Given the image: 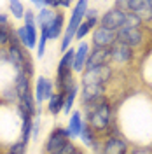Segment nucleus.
I'll use <instances>...</instances> for the list:
<instances>
[{
	"label": "nucleus",
	"instance_id": "obj_5",
	"mask_svg": "<svg viewBox=\"0 0 152 154\" xmlns=\"http://www.w3.org/2000/svg\"><path fill=\"white\" fill-rule=\"evenodd\" d=\"M107 86L103 84H82L79 89V103L81 107L95 105L107 100Z\"/></svg>",
	"mask_w": 152,
	"mask_h": 154
},
{
	"label": "nucleus",
	"instance_id": "obj_35",
	"mask_svg": "<svg viewBox=\"0 0 152 154\" xmlns=\"http://www.w3.org/2000/svg\"><path fill=\"white\" fill-rule=\"evenodd\" d=\"M74 154H87V152H86V151L82 149V147H77V151H75Z\"/></svg>",
	"mask_w": 152,
	"mask_h": 154
},
{
	"label": "nucleus",
	"instance_id": "obj_31",
	"mask_svg": "<svg viewBox=\"0 0 152 154\" xmlns=\"http://www.w3.org/2000/svg\"><path fill=\"white\" fill-rule=\"evenodd\" d=\"M23 25H35V11L33 9H26L23 16Z\"/></svg>",
	"mask_w": 152,
	"mask_h": 154
},
{
	"label": "nucleus",
	"instance_id": "obj_3",
	"mask_svg": "<svg viewBox=\"0 0 152 154\" xmlns=\"http://www.w3.org/2000/svg\"><path fill=\"white\" fill-rule=\"evenodd\" d=\"M87 9H89V2L87 0H79V2L74 4L72 12H70V19H68L65 32H63V35L59 38V51L61 53H65L68 48H72V42L75 40V32L81 26V23L84 21Z\"/></svg>",
	"mask_w": 152,
	"mask_h": 154
},
{
	"label": "nucleus",
	"instance_id": "obj_4",
	"mask_svg": "<svg viewBox=\"0 0 152 154\" xmlns=\"http://www.w3.org/2000/svg\"><path fill=\"white\" fill-rule=\"evenodd\" d=\"M115 68L112 65H105V67H98L93 70H84L81 74V81H79V86L82 84H103L108 86V82L114 79Z\"/></svg>",
	"mask_w": 152,
	"mask_h": 154
},
{
	"label": "nucleus",
	"instance_id": "obj_20",
	"mask_svg": "<svg viewBox=\"0 0 152 154\" xmlns=\"http://www.w3.org/2000/svg\"><path fill=\"white\" fill-rule=\"evenodd\" d=\"M100 25V21L98 19H84L82 23H81V26L77 28V32H75V40H79V42H82L93 30L96 28Z\"/></svg>",
	"mask_w": 152,
	"mask_h": 154
},
{
	"label": "nucleus",
	"instance_id": "obj_13",
	"mask_svg": "<svg viewBox=\"0 0 152 154\" xmlns=\"http://www.w3.org/2000/svg\"><path fill=\"white\" fill-rule=\"evenodd\" d=\"M65 26H67V21H65V12L63 11H56V14H54V18H53V21L49 23L46 28L40 30V33H44L46 37H47V40L51 42V40H59L61 38V35H63V32H65Z\"/></svg>",
	"mask_w": 152,
	"mask_h": 154
},
{
	"label": "nucleus",
	"instance_id": "obj_9",
	"mask_svg": "<svg viewBox=\"0 0 152 154\" xmlns=\"http://www.w3.org/2000/svg\"><path fill=\"white\" fill-rule=\"evenodd\" d=\"M56 93V88H54V81L49 79L46 75H38L35 79V86H33V98H35V103L38 107L42 103H46L51 96Z\"/></svg>",
	"mask_w": 152,
	"mask_h": 154
},
{
	"label": "nucleus",
	"instance_id": "obj_34",
	"mask_svg": "<svg viewBox=\"0 0 152 154\" xmlns=\"http://www.w3.org/2000/svg\"><path fill=\"white\" fill-rule=\"evenodd\" d=\"M9 19H11V16L7 14V12H0V26L9 25Z\"/></svg>",
	"mask_w": 152,
	"mask_h": 154
},
{
	"label": "nucleus",
	"instance_id": "obj_14",
	"mask_svg": "<svg viewBox=\"0 0 152 154\" xmlns=\"http://www.w3.org/2000/svg\"><path fill=\"white\" fill-rule=\"evenodd\" d=\"M89 51H91V44L87 40L79 42V46L75 48V54H74V74H82L86 70V63H87V56H89Z\"/></svg>",
	"mask_w": 152,
	"mask_h": 154
},
{
	"label": "nucleus",
	"instance_id": "obj_10",
	"mask_svg": "<svg viewBox=\"0 0 152 154\" xmlns=\"http://www.w3.org/2000/svg\"><path fill=\"white\" fill-rule=\"evenodd\" d=\"M117 42V32L107 30L103 26H96L91 32V48H98V49H110Z\"/></svg>",
	"mask_w": 152,
	"mask_h": 154
},
{
	"label": "nucleus",
	"instance_id": "obj_16",
	"mask_svg": "<svg viewBox=\"0 0 152 154\" xmlns=\"http://www.w3.org/2000/svg\"><path fill=\"white\" fill-rule=\"evenodd\" d=\"M82 126H84V116H82V112H81V110H72V114L68 116L67 126H65L68 135H70V140L79 138Z\"/></svg>",
	"mask_w": 152,
	"mask_h": 154
},
{
	"label": "nucleus",
	"instance_id": "obj_7",
	"mask_svg": "<svg viewBox=\"0 0 152 154\" xmlns=\"http://www.w3.org/2000/svg\"><path fill=\"white\" fill-rule=\"evenodd\" d=\"M102 154H129V142L121 133L102 137Z\"/></svg>",
	"mask_w": 152,
	"mask_h": 154
},
{
	"label": "nucleus",
	"instance_id": "obj_27",
	"mask_svg": "<svg viewBox=\"0 0 152 154\" xmlns=\"http://www.w3.org/2000/svg\"><path fill=\"white\" fill-rule=\"evenodd\" d=\"M123 28H143V25H142V21H140V18H138L136 14L126 12V19H124Z\"/></svg>",
	"mask_w": 152,
	"mask_h": 154
},
{
	"label": "nucleus",
	"instance_id": "obj_12",
	"mask_svg": "<svg viewBox=\"0 0 152 154\" xmlns=\"http://www.w3.org/2000/svg\"><path fill=\"white\" fill-rule=\"evenodd\" d=\"M135 61V51L124 44L115 42L114 46L110 48V65H119V67H126L131 65Z\"/></svg>",
	"mask_w": 152,
	"mask_h": 154
},
{
	"label": "nucleus",
	"instance_id": "obj_18",
	"mask_svg": "<svg viewBox=\"0 0 152 154\" xmlns=\"http://www.w3.org/2000/svg\"><path fill=\"white\" fill-rule=\"evenodd\" d=\"M63 105H65V93L56 91V93L46 102V110H47L49 116L58 117V116L63 112Z\"/></svg>",
	"mask_w": 152,
	"mask_h": 154
},
{
	"label": "nucleus",
	"instance_id": "obj_24",
	"mask_svg": "<svg viewBox=\"0 0 152 154\" xmlns=\"http://www.w3.org/2000/svg\"><path fill=\"white\" fill-rule=\"evenodd\" d=\"M79 89H81V86L77 84V86H74L67 95H65V105H63V112H61V114H65V116L72 114L74 105H75V100L79 98Z\"/></svg>",
	"mask_w": 152,
	"mask_h": 154
},
{
	"label": "nucleus",
	"instance_id": "obj_36",
	"mask_svg": "<svg viewBox=\"0 0 152 154\" xmlns=\"http://www.w3.org/2000/svg\"><path fill=\"white\" fill-rule=\"evenodd\" d=\"M4 154H14V152H11V151H5V152H4Z\"/></svg>",
	"mask_w": 152,
	"mask_h": 154
},
{
	"label": "nucleus",
	"instance_id": "obj_15",
	"mask_svg": "<svg viewBox=\"0 0 152 154\" xmlns=\"http://www.w3.org/2000/svg\"><path fill=\"white\" fill-rule=\"evenodd\" d=\"M105 65H110V49L91 48L87 63H86V70H93L98 67H105Z\"/></svg>",
	"mask_w": 152,
	"mask_h": 154
},
{
	"label": "nucleus",
	"instance_id": "obj_23",
	"mask_svg": "<svg viewBox=\"0 0 152 154\" xmlns=\"http://www.w3.org/2000/svg\"><path fill=\"white\" fill-rule=\"evenodd\" d=\"M135 14L140 18L142 25H152V0H142L140 9Z\"/></svg>",
	"mask_w": 152,
	"mask_h": 154
},
{
	"label": "nucleus",
	"instance_id": "obj_33",
	"mask_svg": "<svg viewBox=\"0 0 152 154\" xmlns=\"http://www.w3.org/2000/svg\"><path fill=\"white\" fill-rule=\"evenodd\" d=\"M58 5H59V9H72L74 7V4L70 0H58Z\"/></svg>",
	"mask_w": 152,
	"mask_h": 154
},
{
	"label": "nucleus",
	"instance_id": "obj_25",
	"mask_svg": "<svg viewBox=\"0 0 152 154\" xmlns=\"http://www.w3.org/2000/svg\"><path fill=\"white\" fill-rule=\"evenodd\" d=\"M7 9H9V16H12L14 19H18V21H23V16H25V12H26V5H25V2H19V0H11L9 4H7Z\"/></svg>",
	"mask_w": 152,
	"mask_h": 154
},
{
	"label": "nucleus",
	"instance_id": "obj_11",
	"mask_svg": "<svg viewBox=\"0 0 152 154\" xmlns=\"http://www.w3.org/2000/svg\"><path fill=\"white\" fill-rule=\"evenodd\" d=\"M67 140H70V135H68L67 128L61 126V125L54 126V128L49 131L47 138H46V144H44V154H53L58 147H61Z\"/></svg>",
	"mask_w": 152,
	"mask_h": 154
},
{
	"label": "nucleus",
	"instance_id": "obj_2",
	"mask_svg": "<svg viewBox=\"0 0 152 154\" xmlns=\"http://www.w3.org/2000/svg\"><path fill=\"white\" fill-rule=\"evenodd\" d=\"M7 60L12 65V68L16 70V74H25L28 75L30 79L35 74V61H33V56L30 54L28 49H25L19 40L16 38V35L12 37L11 44L7 46Z\"/></svg>",
	"mask_w": 152,
	"mask_h": 154
},
{
	"label": "nucleus",
	"instance_id": "obj_6",
	"mask_svg": "<svg viewBox=\"0 0 152 154\" xmlns=\"http://www.w3.org/2000/svg\"><path fill=\"white\" fill-rule=\"evenodd\" d=\"M147 40V32H145V26L143 28H121L117 30V42L119 44H124L128 48L135 49L142 48Z\"/></svg>",
	"mask_w": 152,
	"mask_h": 154
},
{
	"label": "nucleus",
	"instance_id": "obj_1",
	"mask_svg": "<svg viewBox=\"0 0 152 154\" xmlns=\"http://www.w3.org/2000/svg\"><path fill=\"white\" fill-rule=\"evenodd\" d=\"M81 112L84 116V121L91 126V130L98 137H105L114 126V123H112L114 105L108 98L100 102V103H95V105L81 107Z\"/></svg>",
	"mask_w": 152,
	"mask_h": 154
},
{
	"label": "nucleus",
	"instance_id": "obj_26",
	"mask_svg": "<svg viewBox=\"0 0 152 154\" xmlns=\"http://www.w3.org/2000/svg\"><path fill=\"white\" fill-rule=\"evenodd\" d=\"M14 35H16V28L11 26V23L0 26V48H7Z\"/></svg>",
	"mask_w": 152,
	"mask_h": 154
},
{
	"label": "nucleus",
	"instance_id": "obj_29",
	"mask_svg": "<svg viewBox=\"0 0 152 154\" xmlns=\"http://www.w3.org/2000/svg\"><path fill=\"white\" fill-rule=\"evenodd\" d=\"M77 147H79V145L75 144V140H67L61 147H58L53 154H74L77 151Z\"/></svg>",
	"mask_w": 152,
	"mask_h": 154
},
{
	"label": "nucleus",
	"instance_id": "obj_19",
	"mask_svg": "<svg viewBox=\"0 0 152 154\" xmlns=\"http://www.w3.org/2000/svg\"><path fill=\"white\" fill-rule=\"evenodd\" d=\"M98 138H100V137H98V135H96L95 131L91 130V126H89V125H87V123L84 121V126H82V130H81V135H79V140H81L82 147L89 151V149H91V145L95 144Z\"/></svg>",
	"mask_w": 152,
	"mask_h": 154
},
{
	"label": "nucleus",
	"instance_id": "obj_17",
	"mask_svg": "<svg viewBox=\"0 0 152 154\" xmlns=\"http://www.w3.org/2000/svg\"><path fill=\"white\" fill-rule=\"evenodd\" d=\"M74 54H75V48H68L65 53H61V58L56 65V77L67 75V74H72L74 70Z\"/></svg>",
	"mask_w": 152,
	"mask_h": 154
},
{
	"label": "nucleus",
	"instance_id": "obj_22",
	"mask_svg": "<svg viewBox=\"0 0 152 154\" xmlns=\"http://www.w3.org/2000/svg\"><path fill=\"white\" fill-rule=\"evenodd\" d=\"M32 126H33V117H30V116H23V117H21L19 140L25 142L26 145H28V142L32 140Z\"/></svg>",
	"mask_w": 152,
	"mask_h": 154
},
{
	"label": "nucleus",
	"instance_id": "obj_28",
	"mask_svg": "<svg viewBox=\"0 0 152 154\" xmlns=\"http://www.w3.org/2000/svg\"><path fill=\"white\" fill-rule=\"evenodd\" d=\"M47 37L44 33H38V42H37V48H35V56L37 58H44L46 56V49H47Z\"/></svg>",
	"mask_w": 152,
	"mask_h": 154
},
{
	"label": "nucleus",
	"instance_id": "obj_32",
	"mask_svg": "<svg viewBox=\"0 0 152 154\" xmlns=\"http://www.w3.org/2000/svg\"><path fill=\"white\" fill-rule=\"evenodd\" d=\"M84 19H98V21H100V11L95 9V7H89L87 12H86V18Z\"/></svg>",
	"mask_w": 152,
	"mask_h": 154
},
{
	"label": "nucleus",
	"instance_id": "obj_21",
	"mask_svg": "<svg viewBox=\"0 0 152 154\" xmlns=\"http://www.w3.org/2000/svg\"><path fill=\"white\" fill-rule=\"evenodd\" d=\"M54 14H56V11H53L51 7H44L42 11L35 12V25H37V28H38V30L46 28L49 23L53 21Z\"/></svg>",
	"mask_w": 152,
	"mask_h": 154
},
{
	"label": "nucleus",
	"instance_id": "obj_8",
	"mask_svg": "<svg viewBox=\"0 0 152 154\" xmlns=\"http://www.w3.org/2000/svg\"><path fill=\"white\" fill-rule=\"evenodd\" d=\"M124 19H126V11L112 5L107 11H103V14H100V26L112 30V32H117V30L123 28Z\"/></svg>",
	"mask_w": 152,
	"mask_h": 154
},
{
	"label": "nucleus",
	"instance_id": "obj_30",
	"mask_svg": "<svg viewBox=\"0 0 152 154\" xmlns=\"http://www.w3.org/2000/svg\"><path fill=\"white\" fill-rule=\"evenodd\" d=\"M7 151H11V152L14 154H26L28 152V145L25 144V142H21V140H16V142H12V144L9 145V149Z\"/></svg>",
	"mask_w": 152,
	"mask_h": 154
}]
</instances>
